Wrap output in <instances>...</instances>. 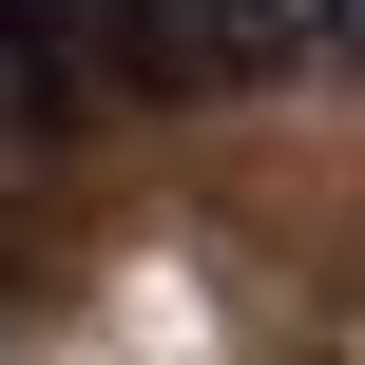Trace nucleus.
Segmentation results:
<instances>
[{
    "label": "nucleus",
    "mask_w": 365,
    "mask_h": 365,
    "mask_svg": "<svg viewBox=\"0 0 365 365\" xmlns=\"http://www.w3.org/2000/svg\"><path fill=\"white\" fill-rule=\"evenodd\" d=\"M327 58H365V0H327Z\"/></svg>",
    "instance_id": "nucleus-2"
},
{
    "label": "nucleus",
    "mask_w": 365,
    "mask_h": 365,
    "mask_svg": "<svg viewBox=\"0 0 365 365\" xmlns=\"http://www.w3.org/2000/svg\"><path fill=\"white\" fill-rule=\"evenodd\" d=\"M289 58H327V0H96V77H115V115L250 96V77H289Z\"/></svg>",
    "instance_id": "nucleus-1"
}]
</instances>
